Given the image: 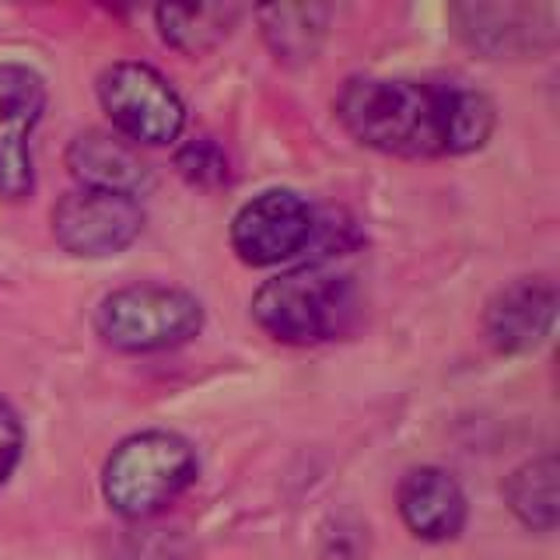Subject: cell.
Instances as JSON below:
<instances>
[{"label":"cell","mask_w":560,"mask_h":560,"mask_svg":"<svg viewBox=\"0 0 560 560\" xmlns=\"http://www.w3.org/2000/svg\"><path fill=\"white\" fill-rule=\"evenodd\" d=\"M557 472L553 455H542V459L518 466L504 487L512 512L539 533H550L557 525Z\"/></svg>","instance_id":"5bb4252c"},{"label":"cell","mask_w":560,"mask_h":560,"mask_svg":"<svg viewBox=\"0 0 560 560\" xmlns=\"http://www.w3.org/2000/svg\"><path fill=\"white\" fill-rule=\"evenodd\" d=\"M43 113L46 81L28 63H0V197L4 200L32 197V133Z\"/></svg>","instance_id":"52a82bcc"},{"label":"cell","mask_w":560,"mask_h":560,"mask_svg":"<svg viewBox=\"0 0 560 560\" xmlns=\"http://www.w3.org/2000/svg\"><path fill=\"white\" fill-rule=\"evenodd\" d=\"M144 228V210L133 197L102 189H74L52 207V235L70 256H116Z\"/></svg>","instance_id":"8992f818"},{"label":"cell","mask_w":560,"mask_h":560,"mask_svg":"<svg viewBox=\"0 0 560 560\" xmlns=\"http://www.w3.org/2000/svg\"><path fill=\"white\" fill-rule=\"evenodd\" d=\"M175 168H179V175L186 183L203 186V189L224 186L228 179H232V165H228L224 148L210 137L189 140L186 148H179V154H175Z\"/></svg>","instance_id":"2e32d148"},{"label":"cell","mask_w":560,"mask_h":560,"mask_svg":"<svg viewBox=\"0 0 560 560\" xmlns=\"http://www.w3.org/2000/svg\"><path fill=\"white\" fill-rule=\"evenodd\" d=\"M399 515L413 536L442 542L463 533L466 494L445 469L420 466L410 469L399 483Z\"/></svg>","instance_id":"8fae6325"},{"label":"cell","mask_w":560,"mask_h":560,"mask_svg":"<svg viewBox=\"0 0 560 560\" xmlns=\"http://www.w3.org/2000/svg\"><path fill=\"white\" fill-rule=\"evenodd\" d=\"M253 319L280 343H326L354 326L358 288L347 273L312 262L267 280L253 298Z\"/></svg>","instance_id":"7a4b0ae2"},{"label":"cell","mask_w":560,"mask_h":560,"mask_svg":"<svg viewBox=\"0 0 560 560\" xmlns=\"http://www.w3.org/2000/svg\"><path fill=\"white\" fill-rule=\"evenodd\" d=\"M262 35L280 60H312L326 32V8L312 4H284L259 11Z\"/></svg>","instance_id":"4fadbf2b"},{"label":"cell","mask_w":560,"mask_h":560,"mask_svg":"<svg viewBox=\"0 0 560 560\" xmlns=\"http://www.w3.org/2000/svg\"><path fill=\"white\" fill-rule=\"evenodd\" d=\"M158 28H162L165 43H172L183 52H203L218 46L228 32H232L238 11L235 8H158Z\"/></svg>","instance_id":"9a60e30c"},{"label":"cell","mask_w":560,"mask_h":560,"mask_svg":"<svg viewBox=\"0 0 560 560\" xmlns=\"http://www.w3.org/2000/svg\"><path fill=\"white\" fill-rule=\"evenodd\" d=\"M197 480V452L172 431H140L119 442L102 472V494L122 518H148Z\"/></svg>","instance_id":"3957f363"},{"label":"cell","mask_w":560,"mask_h":560,"mask_svg":"<svg viewBox=\"0 0 560 560\" xmlns=\"http://www.w3.org/2000/svg\"><path fill=\"white\" fill-rule=\"evenodd\" d=\"M455 18L463 22V35L480 46L483 52H512L518 46H536V22L553 18V8H455Z\"/></svg>","instance_id":"7c38bea8"},{"label":"cell","mask_w":560,"mask_h":560,"mask_svg":"<svg viewBox=\"0 0 560 560\" xmlns=\"http://www.w3.org/2000/svg\"><path fill=\"white\" fill-rule=\"evenodd\" d=\"M315 238V210L291 189H267L232 221V245L249 267H277Z\"/></svg>","instance_id":"ba28073f"},{"label":"cell","mask_w":560,"mask_h":560,"mask_svg":"<svg viewBox=\"0 0 560 560\" xmlns=\"http://www.w3.org/2000/svg\"><path fill=\"white\" fill-rule=\"evenodd\" d=\"M98 102L119 137L148 148L172 144L186 127V109L175 88L154 67L137 60H122L102 70Z\"/></svg>","instance_id":"5b68a950"},{"label":"cell","mask_w":560,"mask_h":560,"mask_svg":"<svg viewBox=\"0 0 560 560\" xmlns=\"http://www.w3.org/2000/svg\"><path fill=\"white\" fill-rule=\"evenodd\" d=\"M98 337L127 354H151L189 343L203 329V305L168 284H130L102 298L95 312Z\"/></svg>","instance_id":"277c9868"},{"label":"cell","mask_w":560,"mask_h":560,"mask_svg":"<svg viewBox=\"0 0 560 560\" xmlns=\"http://www.w3.org/2000/svg\"><path fill=\"white\" fill-rule=\"evenodd\" d=\"M340 122L361 144L399 158L469 154L494 130V105L463 84L354 78L337 98Z\"/></svg>","instance_id":"6da1fadb"},{"label":"cell","mask_w":560,"mask_h":560,"mask_svg":"<svg viewBox=\"0 0 560 560\" xmlns=\"http://www.w3.org/2000/svg\"><path fill=\"white\" fill-rule=\"evenodd\" d=\"M22 448H25L22 417H18L11 402L0 396V487L11 480V472L22 463Z\"/></svg>","instance_id":"e0dca14e"},{"label":"cell","mask_w":560,"mask_h":560,"mask_svg":"<svg viewBox=\"0 0 560 560\" xmlns=\"http://www.w3.org/2000/svg\"><path fill=\"white\" fill-rule=\"evenodd\" d=\"M557 288L550 280H515L490 298L483 329L501 354H529L553 329Z\"/></svg>","instance_id":"9c48e42d"},{"label":"cell","mask_w":560,"mask_h":560,"mask_svg":"<svg viewBox=\"0 0 560 560\" xmlns=\"http://www.w3.org/2000/svg\"><path fill=\"white\" fill-rule=\"evenodd\" d=\"M67 168L81 183V189L119 192V197H140L151 189V168L140 151L109 130H84L70 140Z\"/></svg>","instance_id":"30bf717a"}]
</instances>
